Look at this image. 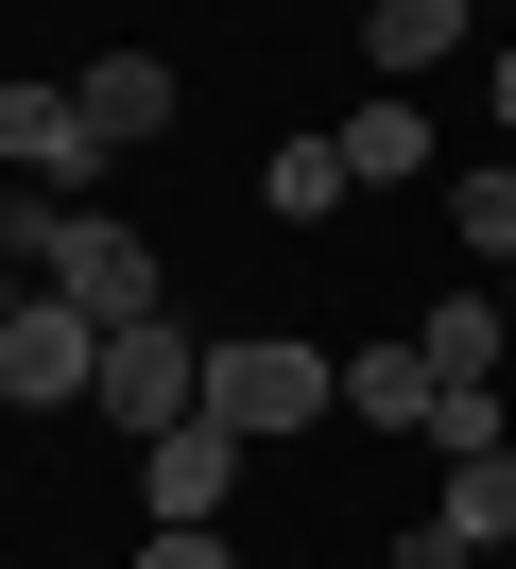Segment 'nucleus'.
Masks as SVG:
<instances>
[{
    "label": "nucleus",
    "instance_id": "obj_1",
    "mask_svg": "<svg viewBox=\"0 0 516 569\" xmlns=\"http://www.w3.org/2000/svg\"><path fill=\"white\" fill-rule=\"evenodd\" d=\"M0 259H34V277H52L69 311H103V328H155L172 311V293H155V242L103 224V208H69V190H18V208H0Z\"/></svg>",
    "mask_w": 516,
    "mask_h": 569
},
{
    "label": "nucleus",
    "instance_id": "obj_2",
    "mask_svg": "<svg viewBox=\"0 0 516 569\" xmlns=\"http://www.w3.org/2000/svg\"><path fill=\"white\" fill-rule=\"evenodd\" d=\"M327 397H344L327 346H275V328L259 346H206V431H241V449H259V431H310Z\"/></svg>",
    "mask_w": 516,
    "mask_h": 569
},
{
    "label": "nucleus",
    "instance_id": "obj_3",
    "mask_svg": "<svg viewBox=\"0 0 516 569\" xmlns=\"http://www.w3.org/2000/svg\"><path fill=\"white\" fill-rule=\"evenodd\" d=\"M87 415L103 431H138V449H155V431H190L206 415V362H190V328H103V380H87Z\"/></svg>",
    "mask_w": 516,
    "mask_h": 569
},
{
    "label": "nucleus",
    "instance_id": "obj_4",
    "mask_svg": "<svg viewBox=\"0 0 516 569\" xmlns=\"http://www.w3.org/2000/svg\"><path fill=\"white\" fill-rule=\"evenodd\" d=\"M87 380H103V311H69V293H34V311L0 328V397H18V415H69Z\"/></svg>",
    "mask_w": 516,
    "mask_h": 569
},
{
    "label": "nucleus",
    "instance_id": "obj_5",
    "mask_svg": "<svg viewBox=\"0 0 516 569\" xmlns=\"http://www.w3.org/2000/svg\"><path fill=\"white\" fill-rule=\"evenodd\" d=\"M0 156H18V190H69V208H87V173H103L87 87H0Z\"/></svg>",
    "mask_w": 516,
    "mask_h": 569
},
{
    "label": "nucleus",
    "instance_id": "obj_6",
    "mask_svg": "<svg viewBox=\"0 0 516 569\" xmlns=\"http://www.w3.org/2000/svg\"><path fill=\"white\" fill-rule=\"evenodd\" d=\"M224 483H241V431H155L138 449V500H155V535H224Z\"/></svg>",
    "mask_w": 516,
    "mask_h": 569
},
{
    "label": "nucleus",
    "instance_id": "obj_7",
    "mask_svg": "<svg viewBox=\"0 0 516 569\" xmlns=\"http://www.w3.org/2000/svg\"><path fill=\"white\" fill-rule=\"evenodd\" d=\"M69 87H87V121H103V156H138V139H172V70H155V52H87V70H69Z\"/></svg>",
    "mask_w": 516,
    "mask_h": 569
},
{
    "label": "nucleus",
    "instance_id": "obj_8",
    "mask_svg": "<svg viewBox=\"0 0 516 569\" xmlns=\"http://www.w3.org/2000/svg\"><path fill=\"white\" fill-rule=\"evenodd\" d=\"M465 36H482V0H362V52H378L396 87H413V70H447Z\"/></svg>",
    "mask_w": 516,
    "mask_h": 569
},
{
    "label": "nucleus",
    "instance_id": "obj_9",
    "mask_svg": "<svg viewBox=\"0 0 516 569\" xmlns=\"http://www.w3.org/2000/svg\"><path fill=\"white\" fill-rule=\"evenodd\" d=\"M431 346H362V362H344V415H362V431H431Z\"/></svg>",
    "mask_w": 516,
    "mask_h": 569
},
{
    "label": "nucleus",
    "instance_id": "obj_10",
    "mask_svg": "<svg viewBox=\"0 0 516 569\" xmlns=\"http://www.w3.org/2000/svg\"><path fill=\"white\" fill-rule=\"evenodd\" d=\"M396 173H431V121H413L396 87H378V104L344 121V190H396Z\"/></svg>",
    "mask_w": 516,
    "mask_h": 569
},
{
    "label": "nucleus",
    "instance_id": "obj_11",
    "mask_svg": "<svg viewBox=\"0 0 516 569\" xmlns=\"http://www.w3.org/2000/svg\"><path fill=\"white\" fill-rule=\"evenodd\" d=\"M499 346H516L499 293H447V311H431V380H499Z\"/></svg>",
    "mask_w": 516,
    "mask_h": 569
},
{
    "label": "nucleus",
    "instance_id": "obj_12",
    "mask_svg": "<svg viewBox=\"0 0 516 569\" xmlns=\"http://www.w3.org/2000/svg\"><path fill=\"white\" fill-rule=\"evenodd\" d=\"M431 518L499 552V535H516V449H465V466H447V500H431Z\"/></svg>",
    "mask_w": 516,
    "mask_h": 569
},
{
    "label": "nucleus",
    "instance_id": "obj_13",
    "mask_svg": "<svg viewBox=\"0 0 516 569\" xmlns=\"http://www.w3.org/2000/svg\"><path fill=\"white\" fill-rule=\"evenodd\" d=\"M447 224H465V259H482V277H516V156H482V173L447 190Z\"/></svg>",
    "mask_w": 516,
    "mask_h": 569
},
{
    "label": "nucleus",
    "instance_id": "obj_14",
    "mask_svg": "<svg viewBox=\"0 0 516 569\" xmlns=\"http://www.w3.org/2000/svg\"><path fill=\"white\" fill-rule=\"evenodd\" d=\"M259 190H275V224H327V208H344V139H293Z\"/></svg>",
    "mask_w": 516,
    "mask_h": 569
},
{
    "label": "nucleus",
    "instance_id": "obj_15",
    "mask_svg": "<svg viewBox=\"0 0 516 569\" xmlns=\"http://www.w3.org/2000/svg\"><path fill=\"white\" fill-rule=\"evenodd\" d=\"M378 569H482V535H447V518H413V535H396V552H378Z\"/></svg>",
    "mask_w": 516,
    "mask_h": 569
},
{
    "label": "nucleus",
    "instance_id": "obj_16",
    "mask_svg": "<svg viewBox=\"0 0 516 569\" xmlns=\"http://www.w3.org/2000/svg\"><path fill=\"white\" fill-rule=\"evenodd\" d=\"M138 569H241L224 535H138Z\"/></svg>",
    "mask_w": 516,
    "mask_h": 569
},
{
    "label": "nucleus",
    "instance_id": "obj_17",
    "mask_svg": "<svg viewBox=\"0 0 516 569\" xmlns=\"http://www.w3.org/2000/svg\"><path fill=\"white\" fill-rule=\"evenodd\" d=\"M18 311H34V293H18V259H0V328H18Z\"/></svg>",
    "mask_w": 516,
    "mask_h": 569
},
{
    "label": "nucleus",
    "instance_id": "obj_18",
    "mask_svg": "<svg viewBox=\"0 0 516 569\" xmlns=\"http://www.w3.org/2000/svg\"><path fill=\"white\" fill-rule=\"evenodd\" d=\"M499 139H516V52H499Z\"/></svg>",
    "mask_w": 516,
    "mask_h": 569
},
{
    "label": "nucleus",
    "instance_id": "obj_19",
    "mask_svg": "<svg viewBox=\"0 0 516 569\" xmlns=\"http://www.w3.org/2000/svg\"><path fill=\"white\" fill-rule=\"evenodd\" d=\"M499 311H516V277H499Z\"/></svg>",
    "mask_w": 516,
    "mask_h": 569
}]
</instances>
